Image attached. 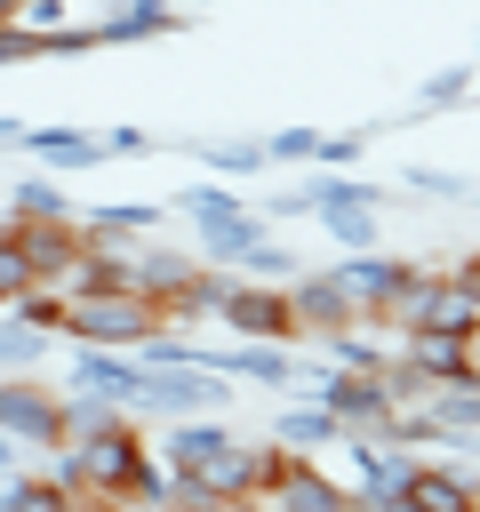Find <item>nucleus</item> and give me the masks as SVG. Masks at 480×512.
<instances>
[{"instance_id": "a878e982", "label": "nucleus", "mask_w": 480, "mask_h": 512, "mask_svg": "<svg viewBox=\"0 0 480 512\" xmlns=\"http://www.w3.org/2000/svg\"><path fill=\"white\" fill-rule=\"evenodd\" d=\"M128 408L120 400H96V392H64V416H56V448H72V440H88V432H104V424H120Z\"/></svg>"}, {"instance_id": "cd10ccee", "label": "nucleus", "mask_w": 480, "mask_h": 512, "mask_svg": "<svg viewBox=\"0 0 480 512\" xmlns=\"http://www.w3.org/2000/svg\"><path fill=\"white\" fill-rule=\"evenodd\" d=\"M168 496H176V472H168V456L152 448V456L136 464V480H128V496H120V504H128V512H160Z\"/></svg>"}, {"instance_id": "c03bdc74", "label": "nucleus", "mask_w": 480, "mask_h": 512, "mask_svg": "<svg viewBox=\"0 0 480 512\" xmlns=\"http://www.w3.org/2000/svg\"><path fill=\"white\" fill-rule=\"evenodd\" d=\"M448 280H464V288H472V296H480V248H472V256H464V264H456V272H448Z\"/></svg>"}, {"instance_id": "72a5a7b5", "label": "nucleus", "mask_w": 480, "mask_h": 512, "mask_svg": "<svg viewBox=\"0 0 480 512\" xmlns=\"http://www.w3.org/2000/svg\"><path fill=\"white\" fill-rule=\"evenodd\" d=\"M240 272H248V280H280V288H288L304 264H296V248H280V240H256V256H248Z\"/></svg>"}, {"instance_id": "de8ad7c7", "label": "nucleus", "mask_w": 480, "mask_h": 512, "mask_svg": "<svg viewBox=\"0 0 480 512\" xmlns=\"http://www.w3.org/2000/svg\"><path fill=\"white\" fill-rule=\"evenodd\" d=\"M0 24H24V0H0Z\"/></svg>"}, {"instance_id": "473e14b6", "label": "nucleus", "mask_w": 480, "mask_h": 512, "mask_svg": "<svg viewBox=\"0 0 480 512\" xmlns=\"http://www.w3.org/2000/svg\"><path fill=\"white\" fill-rule=\"evenodd\" d=\"M184 200V216L192 224H216V216H240V192H224V184H192V192H176Z\"/></svg>"}, {"instance_id": "412c9836", "label": "nucleus", "mask_w": 480, "mask_h": 512, "mask_svg": "<svg viewBox=\"0 0 480 512\" xmlns=\"http://www.w3.org/2000/svg\"><path fill=\"white\" fill-rule=\"evenodd\" d=\"M256 240H272V232H264V216H248V208H240V216L200 224V256H208V264H232V272L256 256Z\"/></svg>"}, {"instance_id": "f03ea898", "label": "nucleus", "mask_w": 480, "mask_h": 512, "mask_svg": "<svg viewBox=\"0 0 480 512\" xmlns=\"http://www.w3.org/2000/svg\"><path fill=\"white\" fill-rule=\"evenodd\" d=\"M152 328H168V312L144 288H96V296H72V312H64L72 344H112V352H136Z\"/></svg>"}, {"instance_id": "09e8293b", "label": "nucleus", "mask_w": 480, "mask_h": 512, "mask_svg": "<svg viewBox=\"0 0 480 512\" xmlns=\"http://www.w3.org/2000/svg\"><path fill=\"white\" fill-rule=\"evenodd\" d=\"M472 496H480V472H472Z\"/></svg>"}, {"instance_id": "79ce46f5", "label": "nucleus", "mask_w": 480, "mask_h": 512, "mask_svg": "<svg viewBox=\"0 0 480 512\" xmlns=\"http://www.w3.org/2000/svg\"><path fill=\"white\" fill-rule=\"evenodd\" d=\"M72 0H24V24H64Z\"/></svg>"}, {"instance_id": "39448f33", "label": "nucleus", "mask_w": 480, "mask_h": 512, "mask_svg": "<svg viewBox=\"0 0 480 512\" xmlns=\"http://www.w3.org/2000/svg\"><path fill=\"white\" fill-rule=\"evenodd\" d=\"M328 272L344 280V296H352V312H360L368 328H392V304H400V288L416 280L408 256H376V248H344Z\"/></svg>"}, {"instance_id": "423d86ee", "label": "nucleus", "mask_w": 480, "mask_h": 512, "mask_svg": "<svg viewBox=\"0 0 480 512\" xmlns=\"http://www.w3.org/2000/svg\"><path fill=\"white\" fill-rule=\"evenodd\" d=\"M304 384H312V400H320L344 432H384V424H392V392H384L376 368H336V360H328V368L304 376Z\"/></svg>"}, {"instance_id": "9d476101", "label": "nucleus", "mask_w": 480, "mask_h": 512, "mask_svg": "<svg viewBox=\"0 0 480 512\" xmlns=\"http://www.w3.org/2000/svg\"><path fill=\"white\" fill-rule=\"evenodd\" d=\"M56 416H64V392L32 368V376H0V432H16L24 448H56Z\"/></svg>"}, {"instance_id": "bb28decb", "label": "nucleus", "mask_w": 480, "mask_h": 512, "mask_svg": "<svg viewBox=\"0 0 480 512\" xmlns=\"http://www.w3.org/2000/svg\"><path fill=\"white\" fill-rule=\"evenodd\" d=\"M40 360H48V328H32V320L0 312V376H32Z\"/></svg>"}, {"instance_id": "e433bc0d", "label": "nucleus", "mask_w": 480, "mask_h": 512, "mask_svg": "<svg viewBox=\"0 0 480 512\" xmlns=\"http://www.w3.org/2000/svg\"><path fill=\"white\" fill-rule=\"evenodd\" d=\"M408 192H440V200H472V184H464V176H448V168H408Z\"/></svg>"}, {"instance_id": "6ab92c4d", "label": "nucleus", "mask_w": 480, "mask_h": 512, "mask_svg": "<svg viewBox=\"0 0 480 512\" xmlns=\"http://www.w3.org/2000/svg\"><path fill=\"white\" fill-rule=\"evenodd\" d=\"M408 496H416L424 512H480L464 464H416V472H408Z\"/></svg>"}, {"instance_id": "4be33fe9", "label": "nucleus", "mask_w": 480, "mask_h": 512, "mask_svg": "<svg viewBox=\"0 0 480 512\" xmlns=\"http://www.w3.org/2000/svg\"><path fill=\"white\" fill-rule=\"evenodd\" d=\"M272 440H280V448H304V456H312V448H336V440H344V424H336V416H328L320 400H288V408L272 416Z\"/></svg>"}, {"instance_id": "37998d69", "label": "nucleus", "mask_w": 480, "mask_h": 512, "mask_svg": "<svg viewBox=\"0 0 480 512\" xmlns=\"http://www.w3.org/2000/svg\"><path fill=\"white\" fill-rule=\"evenodd\" d=\"M272 216H312V192H272Z\"/></svg>"}, {"instance_id": "dca6fc26", "label": "nucleus", "mask_w": 480, "mask_h": 512, "mask_svg": "<svg viewBox=\"0 0 480 512\" xmlns=\"http://www.w3.org/2000/svg\"><path fill=\"white\" fill-rule=\"evenodd\" d=\"M200 360L216 368V376H248V384H288L296 376V360H288V344H200Z\"/></svg>"}, {"instance_id": "20e7f679", "label": "nucleus", "mask_w": 480, "mask_h": 512, "mask_svg": "<svg viewBox=\"0 0 480 512\" xmlns=\"http://www.w3.org/2000/svg\"><path fill=\"white\" fill-rule=\"evenodd\" d=\"M216 320H224V336H248V344H296V336H304V328H296L288 288H280V280H248V272H232V280H224Z\"/></svg>"}, {"instance_id": "a211bd4d", "label": "nucleus", "mask_w": 480, "mask_h": 512, "mask_svg": "<svg viewBox=\"0 0 480 512\" xmlns=\"http://www.w3.org/2000/svg\"><path fill=\"white\" fill-rule=\"evenodd\" d=\"M0 512H80V496H72L48 464H40V472L16 464V472H0Z\"/></svg>"}, {"instance_id": "ddd939ff", "label": "nucleus", "mask_w": 480, "mask_h": 512, "mask_svg": "<svg viewBox=\"0 0 480 512\" xmlns=\"http://www.w3.org/2000/svg\"><path fill=\"white\" fill-rule=\"evenodd\" d=\"M288 304H296V328L304 336H328V328H352L360 312H352V296H344V280L320 264V272H296L288 280Z\"/></svg>"}, {"instance_id": "2eb2a0df", "label": "nucleus", "mask_w": 480, "mask_h": 512, "mask_svg": "<svg viewBox=\"0 0 480 512\" xmlns=\"http://www.w3.org/2000/svg\"><path fill=\"white\" fill-rule=\"evenodd\" d=\"M184 24V0H112L96 16V48H120V40H160Z\"/></svg>"}, {"instance_id": "9b49d317", "label": "nucleus", "mask_w": 480, "mask_h": 512, "mask_svg": "<svg viewBox=\"0 0 480 512\" xmlns=\"http://www.w3.org/2000/svg\"><path fill=\"white\" fill-rule=\"evenodd\" d=\"M8 224H16V216H8ZM16 240H24V256H32V288H56V280L72 272V256L88 248L80 216H32V224H16Z\"/></svg>"}, {"instance_id": "6e6552de", "label": "nucleus", "mask_w": 480, "mask_h": 512, "mask_svg": "<svg viewBox=\"0 0 480 512\" xmlns=\"http://www.w3.org/2000/svg\"><path fill=\"white\" fill-rule=\"evenodd\" d=\"M264 512H360V488H344L336 472H320L304 448H288V464L264 488Z\"/></svg>"}, {"instance_id": "7ed1b4c3", "label": "nucleus", "mask_w": 480, "mask_h": 512, "mask_svg": "<svg viewBox=\"0 0 480 512\" xmlns=\"http://www.w3.org/2000/svg\"><path fill=\"white\" fill-rule=\"evenodd\" d=\"M392 328H440V336L480 344V296H472L464 280H448V272H424V264H416V280H408V288H400V304H392Z\"/></svg>"}, {"instance_id": "f257e3e1", "label": "nucleus", "mask_w": 480, "mask_h": 512, "mask_svg": "<svg viewBox=\"0 0 480 512\" xmlns=\"http://www.w3.org/2000/svg\"><path fill=\"white\" fill-rule=\"evenodd\" d=\"M144 456H152V440L136 432V416H120V424H104V432H88V440H72V448H48V472H56L72 496H112V504H120Z\"/></svg>"}, {"instance_id": "4c0bfd02", "label": "nucleus", "mask_w": 480, "mask_h": 512, "mask_svg": "<svg viewBox=\"0 0 480 512\" xmlns=\"http://www.w3.org/2000/svg\"><path fill=\"white\" fill-rule=\"evenodd\" d=\"M136 152H152L144 128H104V160H136Z\"/></svg>"}, {"instance_id": "a19ab883", "label": "nucleus", "mask_w": 480, "mask_h": 512, "mask_svg": "<svg viewBox=\"0 0 480 512\" xmlns=\"http://www.w3.org/2000/svg\"><path fill=\"white\" fill-rule=\"evenodd\" d=\"M160 512H224V504H216V496H200V488H184V480H176V496H168V504H160Z\"/></svg>"}, {"instance_id": "c85d7f7f", "label": "nucleus", "mask_w": 480, "mask_h": 512, "mask_svg": "<svg viewBox=\"0 0 480 512\" xmlns=\"http://www.w3.org/2000/svg\"><path fill=\"white\" fill-rule=\"evenodd\" d=\"M24 288H32V256H24V240H16V224L0 216V312H8V304H16Z\"/></svg>"}, {"instance_id": "c9c22d12", "label": "nucleus", "mask_w": 480, "mask_h": 512, "mask_svg": "<svg viewBox=\"0 0 480 512\" xmlns=\"http://www.w3.org/2000/svg\"><path fill=\"white\" fill-rule=\"evenodd\" d=\"M312 152H320L312 128H280V136H264V160H312Z\"/></svg>"}, {"instance_id": "7c9ffc66", "label": "nucleus", "mask_w": 480, "mask_h": 512, "mask_svg": "<svg viewBox=\"0 0 480 512\" xmlns=\"http://www.w3.org/2000/svg\"><path fill=\"white\" fill-rule=\"evenodd\" d=\"M8 312H16V320H32V328H48V336H64V312H72V296H64V288H24Z\"/></svg>"}, {"instance_id": "b1692460", "label": "nucleus", "mask_w": 480, "mask_h": 512, "mask_svg": "<svg viewBox=\"0 0 480 512\" xmlns=\"http://www.w3.org/2000/svg\"><path fill=\"white\" fill-rule=\"evenodd\" d=\"M0 216H16V224H32V216H72V200H64L56 168H40V176L8 184V208H0Z\"/></svg>"}, {"instance_id": "5701e85b", "label": "nucleus", "mask_w": 480, "mask_h": 512, "mask_svg": "<svg viewBox=\"0 0 480 512\" xmlns=\"http://www.w3.org/2000/svg\"><path fill=\"white\" fill-rule=\"evenodd\" d=\"M424 408L440 416V432H448V440H472V432H480V376H464V384H432V392H424Z\"/></svg>"}, {"instance_id": "393cba45", "label": "nucleus", "mask_w": 480, "mask_h": 512, "mask_svg": "<svg viewBox=\"0 0 480 512\" xmlns=\"http://www.w3.org/2000/svg\"><path fill=\"white\" fill-rule=\"evenodd\" d=\"M320 344H328V360H336V368H384V360H392L384 328H368V320H352V328H328Z\"/></svg>"}, {"instance_id": "49530a36", "label": "nucleus", "mask_w": 480, "mask_h": 512, "mask_svg": "<svg viewBox=\"0 0 480 512\" xmlns=\"http://www.w3.org/2000/svg\"><path fill=\"white\" fill-rule=\"evenodd\" d=\"M16 136H24V120H0V152H16Z\"/></svg>"}, {"instance_id": "f8f14e48", "label": "nucleus", "mask_w": 480, "mask_h": 512, "mask_svg": "<svg viewBox=\"0 0 480 512\" xmlns=\"http://www.w3.org/2000/svg\"><path fill=\"white\" fill-rule=\"evenodd\" d=\"M64 384H72V392H96V400L136 408V392H144V360H136V352H112V344H80Z\"/></svg>"}, {"instance_id": "f704fd0d", "label": "nucleus", "mask_w": 480, "mask_h": 512, "mask_svg": "<svg viewBox=\"0 0 480 512\" xmlns=\"http://www.w3.org/2000/svg\"><path fill=\"white\" fill-rule=\"evenodd\" d=\"M96 24H40V56H88Z\"/></svg>"}, {"instance_id": "4468645a", "label": "nucleus", "mask_w": 480, "mask_h": 512, "mask_svg": "<svg viewBox=\"0 0 480 512\" xmlns=\"http://www.w3.org/2000/svg\"><path fill=\"white\" fill-rule=\"evenodd\" d=\"M192 272H200V256H184V248H168V240H128V288H144L160 312H168V296H176Z\"/></svg>"}, {"instance_id": "ea45409f", "label": "nucleus", "mask_w": 480, "mask_h": 512, "mask_svg": "<svg viewBox=\"0 0 480 512\" xmlns=\"http://www.w3.org/2000/svg\"><path fill=\"white\" fill-rule=\"evenodd\" d=\"M360 512H424L408 488H376V496H360Z\"/></svg>"}, {"instance_id": "aec40b11", "label": "nucleus", "mask_w": 480, "mask_h": 512, "mask_svg": "<svg viewBox=\"0 0 480 512\" xmlns=\"http://www.w3.org/2000/svg\"><path fill=\"white\" fill-rule=\"evenodd\" d=\"M80 232H88V240H120V248H128V240H152V232H160V200H112V208H88Z\"/></svg>"}, {"instance_id": "c756f323", "label": "nucleus", "mask_w": 480, "mask_h": 512, "mask_svg": "<svg viewBox=\"0 0 480 512\" xmlns=\"http://www.w3.org/2000/svg\"><path fill=\"white\" fill-rule=\"evenodd\" d=\"M208 168H224V176H256L264 168V144H240V136H208V144H192Z\"/></svg>"}, {"instance_id": "1a4fd4ad", "label": "nucleus", "mask_w": 480, "mask_h": 512, "mask_svg": "<svg viewBox=\"0 0 480 512\" xmlns=\"http://www.w3.org/2000/svg\"><path fill=\"white\" fill-rule=\"evenodd\" d=\"M376 184H360V176H320L312 184V216L328 224V240L336 248H376Z\"/></svg>"}, {"instance_id": "2f4dec72", "label": "nucleus", "mask_w": 480, "mask_h": 512, "mask_svg": "<svg viewBox=\"0 0 480 512\" xmlns=\"http://www.w3.org/2000/svg\"><path fill=\"white\" fill-rule=\"evenodd\" d=\"M464 96H472V64H448L416 88V112H440V104H464Z\"/></svg>"}, {"instance_id": "f3484780", "label": "nucleus", "mask_w": 480, "mask_h": 512, "mask_svg": "<svg viewBox=\"0 0 480 512\" xmlns=\"http://www.w3.org/2000/svg\"><path fill=\"white\" fill-rule=\"evenodd\" d=\"M16 152H32L40 168L64 176V168H96V160H104V136H96V128H24Z\"/></svg>"}, {"instance_id": "a18cd8bd", "label": "nucleus", "mask_w": 480, "mask_h": 512, "mask_svg": "<svg viewBox=\"0 0 480 512\" xmlns=\"http://www.w3.org/2000/svg\"><path fill=\"white\" fill-rule=\"evenodd\" d=\"M16 464H24V440H16V432H0V472H16Z\"/></svg>"}, {"instance_id": "0eeeda50", "label": "nucleus", "mask_w": 480, "mask_h": 512, "mask_svg": "<svg viewBox=\"0 0 480 512\" xmlns=\"http://www.w3.org/2000/svg\"><path fill=\"white\" fill-rule=\"evenodd\" d=\"M224 400H232V384H224L216 368H144V392H136V408L160 416V424H176V416H216Z\"/></svg>"}, {"instance_id": "58836bf2", "label": "nucleus", "mask_w": 480, "mask_h": 512, "mask_svg": "<svg viewBox=\"0 0 480 512\" xmlns=\"http://www.w3.org/2000/svg\"><path fill=\"white\" fill-rule=\"evenodd\" d=\"M312 160H328V168H352V160H360V128H352V136H320V152H312Z\"/></svg>"}]
</instances>
